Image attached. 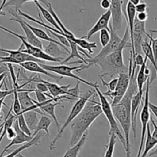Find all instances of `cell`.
Returning a JSON list of instances; mask_svg holds the SVG:
<instances>
[{
  "instance_id": "cell-1",
  "label": "cell",
  "mask_w": 157,
  "mask_h": 157,
  "mask_svg": "<svg viewBox=\"0 0 157 157\" xmlns=\"http://www.w3.org/2000/svg\"><path fill=\"white\" fill-rule=\"evenodd\" d=\"M130 38V32H129V27L127 26L125 32H124V37L122 38L121 44L119 48L110 55H107L105 58H88L85 59V64L80 70L76 71V72H80L85 69H88L91 66L98 65L101 67V73H100L99 78H113L114 75H119L121 73H129V67L125 65L124 61V57H123V51L124 48H130L127 46Z\"/></svg>"
},
{
  "instance_id": "cell-2",
  "label": "cell",
  "mask_w": 157,
  "mask_h": 157,
  "mask_svg": "<svg viewBox=\"0 0 157 157\" xmlns=\"http://www.w3.org/2000/svg\"><path fill=\"white\" fill-rule=\"evenodd\" d=\"M139 69L136 68V64H133V71L130 75V81L128 90L121 102L117 105L112 107L113 115L117 121L121 124V128L124 131V137L126 140V157H131L130 143V130L132 129L131 101L133 97L139 91L137 83H136V75Z\"/></svg>"
},
{
  "instance_id": "cell-3",
  "label": "cell",
  "mask_w": 157,
  "mask_h": 157,
  "mask_svg": "<svg viewBox=\"0 0 157 157\" xmlns=\"http://www.w3.org/2000/svg\"><path fill=\"white\" fill-rule=\"evenodd\" d=\"M97 92L87 103L82 111L71 123V135L67 148L76 145L84 133L87 132V130L94 121L103 113L101 104L94 101Z\"/></svg>"
},
{
  "instance_id": "cell-4",
  "label": "cell",
  "mask_w": 157,
  "mask_h": 157,
  "mask_svg": "<svg viewBox=\"0 0 157 157\" xmlns=\"http://www.w3.org/2000/svg\"><path fill=\"white\" fill-rule=\"evenodd\" d=\"M95 94H96V90H95L94 88L89 89V90H87L85 93L83 94L82 96L80 97L79 99L75 102V104H74V106L72 107L70 113H69L66 121L64 122V124H63L62 127H61V130L58 131L57 136L54 138L53 140H52V143H51L50 146H49V149H50L51 150H52L54 148H55V144H56L57 141L61 137L62 133H64L66 127H67L69 124H71V123L72 121H73L78 116V114L82 111V110L84 109V107H85L87 103L90 101V98H91Z\"/></svg>"
},
{
  "instance_id": "cell-5",
  "label": "cell",
  "mask_w": 157,
  "mask_h": 157,
  "mask_svg": "<svg viewBox=\"0 0 157 157\" xmlns=\"http://www.w3.org/2000/svg\"><path fill=\"white\" fill-rule=\"evenodd\" d=\"M94 89L95 90H96L97 94H98V98H99L100 99V104H101L103 113H104L105 117H107L109 124H110V131H109V134H110V133H114L117 136V137L121 140V144H123V147H124V150H125V137H124V135L123 134L122 132L120 130L119 126H118L117 120L116 118H115L114 115H113V110H112L111 104H110V103H109V101H107V98L103 94V93L101 91V90L99 89V87H98V86L94 87Z\"/></svg>"
},
{
  "instance_id": "cell-6",
  "label": "cell",
  "mask_w": 157,
  "mask_h": 157,
  "mask_svg": "<svg viewBox=\"0 0 157 157\" xmlns=\"http://www.w3.org/2000/svg\"><path fill=\"white\" fill-rule=\"evenodd\" d=\"M0 29L2 31H5L6 32L13 35V36L17 37L18 38H19L21 41V46H20L19 48H21V52H25V53L29 54V55H32V56L35 57V58H38V59L44 61L61 63L64 61V59H58V58H53V57L50 56V55H48V54H46L45 52H44V51H43V49L38 48L32 45V44H29V43L28 42V41L26 40V38L23 36V35H18V34L15 33V32H12V31L9 30V29H6V28L3 27V26L2 25H0Z\"/></svg>"
},
{
  "instance_id": "cell-7",
  "label": "cell",
  "mask_w": 157,
  "mask_h": 157,
  "mask_svg": "<svg viewBox=\"0 0 157 157\" xmlns=\"http://www.w3.org/2000/svg\"><path fill=\"white\" fill-rule=\"evenodd\" d=\"M41 64V66L43 68L48 71L52 72L54 74H57V75H59L60 76L73 78V79H75L78 81H79L80 83H83V84H86V85L89 86L90 87H93V88H94L97 86H98V84L96 82L92 83L90 82V81H87L86 80L83 79V78H80L78 75L72 73L73 71H78V69L80 70V69L82 68L83 66H84V64H81L79 66H76V67H70V66L67 65V64H60V65H48V64Z\"/></svg>"
},
{
  "instance_id": "cell-8",
  "label": "cell",
  "mask_w": 157,
  "mask_h": 157,
  "mask_svg": "<svg viewBox=\"0 0 157 157\" xmlns=\"http://www.w3.org/2000/svg\"><path fill=\"white\" fill-rule=\"evenodd\" d=\"M154 79L150 80V78H148L147 81V87H146V92H145V99H144V102L143 103V108L141 110L140 113V121H141V140H140V144L139 150H138L137 156L136 157H140L142 154L143 148L144 146V140L146 138V134H147V125L149 124V121L150 120V107H149V104H150V98H149V94H150V85L151 84L152 81Z\"/></svg>"
},
{
  "instance_id": "cell-9",
  "label": "cell",
  "mask_w": 157,
  "mask_h": 157,
  "mask_svg": "<svg viewBox=\"0 0 157 157\" xmlns=\"http://www.w3.org/2000/svg\"><path fill=\"white\" fill-rule=\"evenodd\" d=\"M0 52H5L9 55L8 56H0V63H6V64H20L21 63L27 62V61H35L38 64H42L41 60L38 59L29 54L21 52L20 48L18 50H9V49H5L0 47Z\"/></svg>"
},
{
  "instance_id": "cell-10",
  "label": "cell",
  "mask_w": 157,
  "mask_h": 157,
  "mask_svg": "<svg viewBox=\"0 0 157 157\" xmlns=\"http://www.w3.org/2000/svg\"><path fill=\"white\" fill-rule=\"evenodd\" d=\"M131 74L132 71H130L128 74H120L118 75V82L114 91L110 94H105L102 92L104 96L110 97L112 99V102L110 104H111V107H114V106L117 105L121 102V100L123 99L124 95L126 94L127 90H128L129 85H130V75H131Z\"/></svg>"
},
{
  "instance_id": "cell-11",
  "label": "cell",
  "mask_w": 157,
  "mask_h": 157,
  "mask_svg": "<svg viewBox=\"0 0 157 157\" xmlns=\"http://www.w3.org/2000/svg\"><path fill=\"white\" fill-rule=\"evenodd\" d=\"M146 21H140L135 18L134 28H133V45L130 55L132 59L134 60L135 57L140 55L142 52V44L146 38H148L149 34L146 31Z\"/></svg>"
},
{
  "instance_id": "cell-12",
  "label": "cell",
  "mask_w": 157,
  "mask_h": 157,
  "mask_svg": "<svg viewBox=\"0 0 157 157\" xmlns=\"http://www.w3.org/2000/svg\"><path fill=\"white\" fill-rule=\"evenodd\" d=\"M9 13H10L12 15V18H10V21H16L18 24L20 25L21 28L22 29V30L24 31L25 34V38L26 40L28 41V42L29 44H31L32 45L35 46V47L38 48L43 49V44L41 41L39 40V38H37L35 35V34L32 32L30 29L28 27V25H26V21H25L23 17H21V15H18V12H16L15 10H9L8 11Z\"/></svg>"
},
{
  "instance_id": "cell-13",
  "label": "cell",
  "mask_w": 157,
  "mask_h": 157,
  "mask_svg": "<svg viewBox=\"0 0 157 157\" xmlns=\"http://www.w3.org/2000/svg\"><path fill=\"white\" fill-rule=\"evenodd\" d=\"M110 12H111V25L115 32L120 30L122 28L124 12H123L122 0H110Z\"/></svg>"
},
{
  "instance_id": "cell-14",
  "label": "cell",
  "mask_w": 157,
  "mask_h": 157,
  "mask_svg": "<svg viewBox=\"0 0 157 157\" xmlns=\"http://www.w3.org/2000/svg\"><path fill=\"white\" fill-rule=\"evenodd\" d=\"M110 41L105 47L102 48L101 52L98 54L95 57L93 58L94 59H98V58H105L107 55H110L113 52H114L117 49L119 48L120 44H121V41H122V38L119 37L117 35V32H115L113 29L111 25V23H110Z\"/></svg>"
},
{
  "instance_id": "cell-15",
  "label": "cell",
  "mask_w": 157,
  "mask_h": 157,
  "mask_svg": "<svg viewBox=\"0 0 157 157\" xmlns=\"http://www.w3.org/2000/svg\"><path fill=\"white\" fill-rule=\"evenodd\" d=\"M111 18V12L110 10H107V12L105 13L102 14L101 16L100 17L99 19L98 20V21L96 22V24L88 31L87 35L84 37H81V38H84L86 40L90 39L92 36L94 35L97 33L98 32H101L103 29H107V30L110 31V20Z\"/></svg>"
},
{
  "instance_id": "cell-16",
  "label": "cell",
  "mask_w": 157,
  "mask_h": 157,
  "mask_svg": "<svg viewBox=\"0 0 157 157\" xmlns=\"http://www.w3.org/2000/svg\"><path fill=\"white\" fill-rule=\"evenodd\" d=\"M34 78V81L35 82H43L47 85L48 89V92L51 94V96L54 98V101L55 102V100L57 98H60L61 96H64L66 95L67 90H69V87H70V84L67 86H59L57 84L55 83H52L50 81H47L43 80L42 78H41V77L39 75H38V77H35Z\"/></svg>"
},
{
  "instance_id": "cell-17",
  "label": "cell",
  "mask_w": 157,
  "mask_h": 157,
  "mask_svg": "<svg viewBox=\"0 0 157 157\" xmlns=\"http://www.w3.org/2000/svg\"><path fill=\"white\" fill-rule=\"evenodd\" d=\"M13 128L15 129V132H16V136H15V137L14 138L13 140H12L11 142L9 143L6 147H5L4 150H2V152L1 154H0V157H2L3 155H4V153H6V152L7 151L10 147H12V146L20 145V144H24V143L25 144H26V143L29 142V141H31L32 140V136H29V135L26 134V133H25L24 132L19 128V126H18V121H17V117H16V120L15 121V122H14Z\"/></svg>"
},
{
  "instance_id": "cell-18",
  "label": "cell",
  "mask_w": 157,
  "mask_h": 157,
  "mask_svg": "<svg viewBox=\"0 0 157 157\" xmlns=\"http://www.w3.org/2000/svg\"><path fill=\"white\" fill-rule=\"evenodd\" d=\"M23 69L29 71L33 72V73H38L41 74V75H46V76L49 77V78H52L55 80L56 82H59L61 79H62V76H58V75H55L52 72L48 71L45 70L41 66V64L35 62V61H27V62L21 63L19 64Z\"/></svg>"
},
{
  "instance_id": "cell-19",
  "label": "cell",
  "mask_w": 157,
  "mask_h": 157,
  "mask_svg": "<svg viewBox=\"0 0 157 157\" xmlns=\"http://www.w3.org/2000/svg\"><path fill=\"white\" fill-rule=\"evenodd\" d=\"M144 91H138L136 94L133 97L131 101V117H132V130L133 132V137L136 139V117L138 110L140 109L141 103H143L142 98Z\"/></svg>"
},
{
  "instance_id": "cell-20",
  "label": "cell",
  "mask_w": 157,
  "mask_h": 157,
  "mask_svg": "<svg viewBox=\"0 0 157 157\" xmlns=\"http://www.w3.org/2000/svg\"><path fill=\"white\" fill-rule=\"evenodd\" d=\"M18 95L20 104H21L22 113L26 111L34 110L36 109L35 104H38V102L32 99V98H30L29 91H19L18 93Z\"/></svg>"
},
{
  "instance_id": "cell-21",
  "label": "cell",
  "mask_w": 157,
  "mask_h": 157,
  "mask_svg": "<svg viewBox=\"0 0 157 157\" xmlns=\"http://www.w3.org/2000/svg\"><path fill=\"white\" fill-rule=\"evenodd\" d=\"M136 16V11L134 5L128 2L127 6V26L129 27V32H130V44H131V48L133 45V28H134L135 18Z\"/></svg>"
},
{
  "instance_id": "cell-22",
  "label": "cell",
  "mask_w": 157,
  "mask_h": 157,
  "mask_svg": "<svg viewBox=\"0 0 157 157\" xmlns=\"http://www.w3.org/2000/svg\"><path fill=\"white\" fill-rule=\"evenodd\" d=\"M146 142H145V146H144V150L143 153L141 154L140 157H146L147 156L149 153L157 145V140H155L153 137L151 133V130H150V123L147 125V134H146ZM153 155H157V149L156 150L151 153L150 154V156H153Z\"/></svg>"
},
{
  "instance_id": "cell-23",
  "label": "cell",
  "mask_w": 157,
  "mask_h": 157,
  "mask_svg": "<svg viewBox=\"0 0 157 157\" xmlns=\"http://www.w3.org/2000/svg\"><path fill=\"white\" fill-rule=\"evenodd\" d=\"M44 51L46 54L50 56L55 58H58V59H63V57H61L62 55H70V53L66 52L61 46L55 42H49Z\"/></svg>"
},
{
  "instance_id": "cell-24",
  "label": "cell",
  "mask_w": 157,
  "mask_h": 157,
  "mask_svg": "<svg viewBox=\"0 0 157 157\" xmlns=\"http://www.w3.org/2000/svg\"><path fill=\"white\" fill-rule=\"evenodd\" d=\"M23 114H24L25 120L26 124H27L29 130H31V132L33 134L37 126H38V122H39L40 119L38 118V114L39 113H37L36 110H34L25 112V113H23Z\"/></svg>"
},
{
  "instance_id": "cell-25",
  "label": "cell",
  "mask_w": 157,
  "mask_h": 157,
  "mask_svg": "<svg viewBox=\"0 0 157 157\" xmlns=\"http://www.w3.org/2000/svg\"><path fill=\"white\" fill-rule=\"evenodd\" d=\"M59 103L58 102H55V101H51V102L48 103V104L42 105L41 107H40L39 108L44 112L45 114H48L51 117V118H52L53 121L55 122V125H56L58 130L59 131L61 130V127H60L59 122H58V120L57 118L56 115H55V107L57 105H58Z\"/></svg>"
},
{
  "instance_id": "cell-26",
  "label": "cell",
  "mask_w": 157,
  "mask_h": 157,
  "mask_svg": "<svg viewBox=\"0 0 157 157\" xmlns=\"http://www.w3.org/2000/svg\"><path fill=\"white\" fill-rule=\"evenodd\" d=\"M87 136H88V131L84 133V136L81 137V139L80 140L79 142L76 145L67 149V152H66L63 157H78V154H79L81 150H82V148L85 145L86 142H87Z\"/></svg>"
},
{
  "instance_id": "cell-27",
  "label": "cell",
  "mask_w": 157,
  "mask_h": 157,
  "mask_svg": "<svg viewBox=\"0 0 157 157\" xmlns=\"http://www.w3.org/2000/svg\"><path fill=\"white\" fill-rule=\"evenodd\" d=\"M149 38H149V35H148V38H146L145 41H144V43H143L142 52L145 54L146 57L148 58V60H150V61L152 63V64H153V67H154L155 69V71H156V78H157V62L156 61V59H155L154 55H153L151 41H150H150H148Z\"/></svg>"
},
{
  "instance_id": "cell-28",
  "label": "cell",
  "mask_w": 157,
  "mask_h": 157,
  "mask_svg": "<svg viewBox=\"0 0 157 157\" xmlns=\"http://www.w3.org/2000/svg\"><path fill=\"white\" fill-rule=\"evenodd\" d=\"M34 3H35V6H36V8L38 9V10L39 11V12H41V15H43V17L44 18V19H45L48 22L50 23V24L52 25L53 26L55 29H56L57 30L60 31V32H62L61 29L59 27L58 24L57 23V21H55V18H54V17L52 16V15L50 13V12H49V11L48 10V9H46L45 8L43 7L42 5H41L39 2L35 1V2H34Z\"/></svg>"
},
{
  "instance_id": "cell-29",
  "label": "cell",
  "mask_w": 157,
  "mask_h": 157,
  "mask_svg": "<svg viewBox=\"0 0 157 157\" xmlns=\"http://www.w3.org/2000/svg\"><path fill=\"white\" fill-rule=\"evenodd\" d=\"M41 137V133L39 132V133H38L36 136H34V137L32 138V140L29 141V142H28V143H26V144H25L24 145H22L21 147H18V149H16V150H14L13 152H12V153H9V154H8L7 156H6L4 157H17V156H18L19 153H21L23 150H26V149L29 148V147H33V146L38 145V144L40 143Z\"/></svg>"
},
{
  "instance_id": "cell-30",
  "label": "cell",
  "mask_w": 157,
  "mask_h": 157,
  "mask_svg": "<svg viewBox=\"0 0 157 157\" xmlns=\"http://www.w3.org/2000/svg\"><path fill=\"white\" fill-rule=\"evenodd\" d=\"M147 60H148V58L146 57L144 64L140 67L138 73L136 75V83H137L139 91H144V85L148 79V75H147V74H146V68L147 67Z\"/></svg>"
},
{
  "instance_id": "cell-31",
  "label": "cell",
  "mask_w": 157,
  "mask_h": 157,
  "mask_svg": "<svg viewBox=\"0 0 157 157\" xmlns=\"http://www.w3.org/2000/svg\"><path fill=\"white\" fill-rule=\"evenodd\" d=\"M52 120L51 119V117H47L46 115H41V118L39 120V122H38V126H37L36 129H35V132L32 134V137L36 136L40 131H44L46 133V135H49V127L52 124Z\"/></svg>"
},
{
  "instance_id": "cell-32",
  "label": "cell",
  "mask_w": 157,
  "mask_h": 157,
  "mask_svg": "<svg viewBox=\"0 0 157 157\" xmlns=\"http://www.w3.org/2000/svg\"><path fill=\"white\" fill-rule=\"evenodd\" d=\"M31 1L39 2H41L42 4H44L47 8L48 7V6L50 5V2H48V0H9V1H7V2L6 3V5L4 6L3 9H4V8H8V7H13L14 10L18 12L24 3L27 2H31Z\"/></svg>"
},
{
  "instance_id": "cell-33",
  "label": "cell",
  "mask_w": 157,
  "mask_h": 157,
  "mask_svg": "<svg viewBox=\"0 0 157 157\" xmlns=\"http://www.w3.org/2000/svg\"><path fill=\"white\" fill-rule=\"evenodd\" d=\"M69 41V44H70V48H71V52H70V55H68L67 58H66L65 59H64V61L61 63V64H65L66 63L68 62L69 61L72 59L74 58H79L81 61H82L84 62V64H85V58H83L81 55H80V52L78 50V44H76L75 42H74L73 41L70 39H67Z\"/></svg>"
},
{
  "instance_id": "cell-34",
  "label": "cell",
  "mask_w": 157,
  "mask_h": 157,
  "mask_svg": "<svg viewBox=\"0 0 157 157\" xmlns=\"http://www.w3.org/2000/svg\"><path fill=\"white\" fill-rule=\"evenodd\" d=\"M48 10L49 12H50V13L52 14V16L54 17V18H55V21H57V23H58V24L59 27L61 29L62 32H64V34H66V35H67V36H68V38H67V39L71 40V41H73L74 42H75V40H76L77 38L75 36V35H74V34L72 33V32H71V31H69L68 29H67V28H66L65 26H64V25L63 24L62 22H61V19H60L59 17H58V15H57L56 12H55V10H54V9H53V7H52V4H51V3H50V5H49V6H48Z\"/></svg>"
},
{
  "instance_id": "cell-35",
  "label": "cell",
  "mask_w": 157,
  "mask_h": 157,
  "mask_svg": "<svg viewBox=\"0 0 157 157\" xmlns=\"http://www.w3.org/2000/svg\"><path fill=\"white\" fill-rule=\"evenodd\" d=\"M80 82L78 81L76 86L73 88H69L66 95L61 96L60 98H57V101L59 100H67L69 101H77L80 98V89H79Z\"/></svg>"
},
{
  "instance_id": "cell-36",
  "label": "cell",
  "mask_w": 157,
  "mask_h": 157,
  "mask_svg": "<svg viewBox=\"0 0 157 157\" xmlns=\"http://www.w3.org/2000/svg\"><path fill=\"white\" fill-rule=\"evenodd\" d=\"M75 42L78 44V47L84 49V50H87L89 54H93L94 49L98 48L96 42H89L87 40L84 39V38H77L76 40L75 41Z\"/></svg>"
},
{
  "instance_id": "cell-37",
  "label": "cell",
  "mask_w": 157,
  "mask_h": 157,
  "mask_svg": "<svg viewBox=\"0 0 157 157\" xmlns=\"http://www.w3.org/2000/svg\"><path fill=\"white\" fill-rule=\"evenodd\" d=\"M110 140H109L108 145L106 147V152L104 154V157H113V152H114V147L117 143V136L114 133H110Z\"/></svg>"
},
{
  "instance_id": "cell-38",
  "label": "cell",
  "mask_w": 157,
  "mask_h": 157,
  "mask_svg": "<svg viewBox=\"0 0 157 157\" xmlns=\"http://www.w3.org/2000/svg\"><path fill=\"white\" fill-rule=\"evenodd\" d=\"M16 117H17V121H18V126H19V128L21 129V130H22L25 133H26V134L29 135V136H32V133L31 132V130H29V127H28L27 124H26V121H25V117H24V114L21 113Z\"/></svg>"
},
{
  "instance_id": "cell-39",
  "label": "cell",
  "mask_w": 157,
  "mask_h": 157,
  "mask_svg": "<svg viewBox=\"0 0 157 157\" xmlns=\"http://www.w3.org/2000/svg\"><path fill=\"white\" fill-rule=\"evenodd\" d=\"M100 78V80H101V83H102L103 86H105L106 87H107V91L104 92V93L110 94V93H112V92L114 91L115 89H116L117 84V82H118V78H113V79H112L111 81L108 83L106 82V81H104V78Z\"/></svg>"
},
{
  "instance_id": "cell-40",
  "label": "cell",
  "mask_w": 157,
  "mask_h": 157,
  "mask_svg": "<svg viewBox=\"0 0 157 157\" xmlns=\"http://www.w3.org/2000/svg\"><path fill=\"white\" fill-rule=\"evenodd\" d=\"M110 41V31L103 29L100 32V41L102 48L105 47Z\"/></svg>"
},
{
  "instance_id": "cell-41",
  "label": "cell",
  "mask_w": 157,
  "mask_h": 157,
  "mask_svg": "<svg viewBox=\"0 0 157 157\" xmlns=\"http://www.w3.org/2000/svg\"><path fill=\"white\" fill-rule=\"evenodd\" d=\"M46 31H47V32H49V34H50V35H53L55 38H58V41H59V42H61L63 45L65 46V47L67 48H70V44H69L68 40H67V38H66V37H64V35H60V34H58V33H55V32H52V31H51V30H48V29H46Z\"/></svg>"
},
{
  "instance_id": "cell-42",
  "label": "cell",
  "mask_w": 157,
  "mask_h": 157,
  "mask_svg": "<svg viewBox=\"0 0 157 157\" xmlns=\"http://www.w3.org/2000/svg\"><path fill=\"white\" fill-rule=\"evenodd\" d=\"M6 78H7V77H6V78H4V80L2 81L1 84H0V100L5 99V98H6V97L9 96V95L13 94H14L13 89H12V90H7V89H6V90H1L2 85H3V84H5V83H6Z\"/></svg>"
},
{
  "instance_id": "cell-43",
  "label": "cell",
  "mask_w": 157,
  "mask_h": 157,
  "mask_svg": "<svg viewBox=\"0 0 157 157\" xmlns=\"http://www.w3.org/2000/svg\"><path fill=\"white\" fill-rule=\"evenodd\" d=\"M152 32H157V31H150ZM149 38H150V41H151L152 43V48H153V55H154L155 59H156V61L157 62V38H153L150 35H149Z\"/></svg>"
},
{
  "instance_id": "cell-44",
  "label": "cell",
  "mask_w": 157,
  "mask_h": 157,
  "mask_svg": "<svg viewBox=\"0 0 157 157\" xmlns=\"http://www.w3.org/2000/svg\"><path fill=\"white\" fill-rule=\"evenodd\" d=\"M136 8V13H141V12H146L147 10V8H148V5L147 3L144 2H141L140 3H139L138 5L135 6Z\"/></svg>"
},
{
  "instance_id": "cell-45",
  "label": "cell",
  "mask_w": 157,
  "mask_h": 157,
  "mask_svg": "<svg viewBox=\"0 0 157 157\" xmlns=\"http://www.w3.org/2000/svg\"><path fill=\"white\" fill-rule=\"evenodd\" d=\"M35 88H36L35 90L42 92V93H48V92L47 85L43 82H37L35 84Z\"/></svg>"
},
{
  "instance_id": "cell-46",
  "label": "cell",
  "mask_w": 157,
  "mask_h": 157,
  "mask_svg": "<svg viewBox=\"0 0 157 157\" xmlns=\"http://www.w3.org/2000/svg\"><path fill=\"white\" fill-rule=\"evenodd\" d=\"M144 61H145V58H144L142 55L140 54V55H137L135 57L134 60H133V64H136V67H140L144 64Z\"/></svg>"
},
{
  "instance_id": "cell-47",
  "label": "cell",
  "mask_w": 157,
  "mask_h": 157,
  "mask_svg": "<svg viewBox=\"0 0 157 157\" xmlns=\"http://www.w3.org/2000/svg\"><path fill=\"white\" fill-rule=\"evenodd\" d=\"M6 135H7V138L9 140H13L16 136V132L13 127H10L9 129H8Z\"/></svg>"
},
{
  "instance_id": "cell-48",
  "label": "cell",
  "mask_w": 157,
  "mask_h": 157,
  "mask_svg": "<svg viewBox=\"0 0 157 157\" xmlns=\"http://www.w3.org/2000/svg\"><path fill=\"white\" fill-rule=\"evenodd\" d=\"M136 18L140 21H146L148 18V14L147 12H141V13H136Z\"/></svg>"
},
{
  "instance_id": "cell-49",
  "label": "cell",
  "mask_w": 157,
  "mask_h": 157,
  "mask_svg": "<svg viewBox=\"0 0 157 157\" xmlns=\"http://www.w3.org/2000/svg\"><path fill=\"white\" fill-rule=\"evenodd\" d=\"M110 6H111V2H110V0H101V6L104 9L109 10L110 9Z\"/></svg>"
},
{
  "instance_id": "cell-50",
  "label": "cell",
  "mask_w": 157,
  "mask_h": 157,
  "mask_svg": "<svg viewBox=\"0 0 157 157\" xmlns=\"http://www.w3.org/2000/svg\"><path fill=\"white\" fill-rule=\"evenodd\" d=\"M149 107H150V110L152 112V113L157 118V106L150 102Z\"/></svg>"
},
{
  "instance_id": "cell-51",
  "label": "cell",
  "mask_w": 157,
  "mask_h": 157,
  "mask_svg": "<svg viewBox=\"0 0 157 157\" xmlns=\"http://www.w3.org/2000/svg\"><path fill=\"white\" fill-rule=\"evenodd\" d=\"M7 68L8 67H6V65H2L0 67V75H2L3 73H6L7 72Z\"/></svg>"
},
{
  "instance_id": "cell-52",
  "label": "cell",
  "mask_w": 157,
  "mask_h": 157,
  "mask_svg": "<svg viewBox=\"0 0 157 157\" xmlns=\"http://www.w3.org/2000/svg\"><path fill=\"white\" fill-rule=\"evenodd\" d=\"M129 2H130V3H132L133 5H134V6H136V5H138L139 3H140L141 2H142V0H129Z\"/></svg>"
},
{
  "instance_id": "cell-53",
  "label": "cell",
  "mask_w": 157,
  "mask_h": 157,
  "mask_svg": "<svg viewBox=\"0 0 157 157\" xmlns=\"http://www.w3.org/2000/svg\"><path fill=\"white\" fill-rule=\"evenodd\" d=\"M7 76H8V73H7V72H6V73H3L2 75H0V84H1L2 81L3 80H4V78H6V77H7Z\"/></svg>"
},
{
  "instance_id": "cell-54",
  "label": "cell",
  "mask_w": 157,
  "mask_h": 157,
  "mask_svg": "<svg viewBox=\"0 0 157 157\" xmlns=\"http://www.w3.org/2000/svg\"><path fill=\"white\" fill-rule=\"evenodd\" d=\"M4 100H5V99H2V100H0V113H1L2 107V106H3V105L6 106V107H7V105H6V104H5V103H4Z\"/></svg>"
},
{
  "instance_id": "cell-55",
  "label": "cell",
  "mask_w": 157,
  "mask_h": 157,
  "mask_svg": "<svg viewBox=\"0 0 157 157\" xmlns=\"http://www.w3.org/2000/svg\"><path fill=\"white\" fill-rule=\"evenodd\" d=\"M7 1H8V0H2L1 6H0V9H1V10H2L3 7H4V6L6 5V3L7 2Z\"/></svg>"
},
{
  "instance_id": "cell-56",
  "label": "cell",
  "mask_w": 157,
  "mask_h": 157,
  "mask_svg": "<svg viewBox=\"0 0 157 157\" xmlns=\"http://www.w3.org/2000/svg\"><path fill=\"white\" fill-rule=\"evenodd\" d=\"M0 15H2V16H5L6 15V13L2 10H1V9H0Z\"/></svg>"
},
{
  "instance_id": "cell-57",
  "label": "cell",
  "mask_w": 157,
  "mask_h": 157,
  "mask_svg": "<svg viewBox=\"0 0 157 157\" xmlns=\"http://www.w3.org/2000/svg\"><path fill=\"white\" fill-rule=\"evenodd\" d=\"M2 125H3V124H2ZM2 132V127H1V128H0V136H1Z\"/></svg>"
},
{
  "instance_id": "cell-58",
  "label": "cell",
  "mask_w": 157,
  "mask_h": 157,
  "mask_svg": "<svg viewBox=\"0 0 157 157\" xmlns=\"http://www.w3.org/2000/svg\"><path fill=\"white\" fill-rule=\"evenodd\" d=\"M17 157H26V156H23V155H21V153H19V154L18 155V156H17Z\"/></svg>"
}]
</instances>
